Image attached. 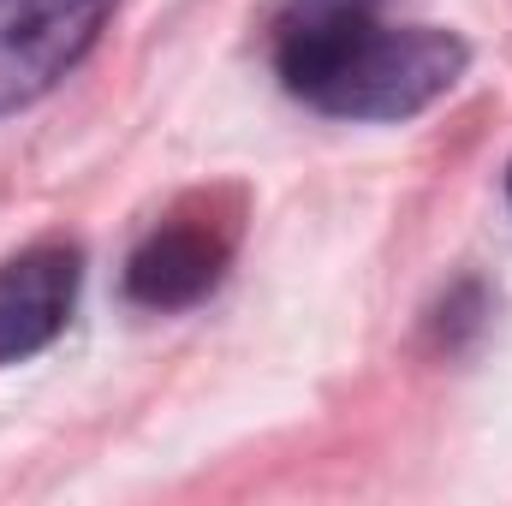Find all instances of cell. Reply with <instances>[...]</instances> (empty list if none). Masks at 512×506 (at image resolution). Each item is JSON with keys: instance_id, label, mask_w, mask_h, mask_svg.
<instances>
[{"instance_id": "6da1fadb", "label": "cell", "mask_w": 512, "mask_h": 506, "mask_svg": "<svg viewBox=\"0 0 512 506\" xmlns=\"http://www.w3.org/2000/svg\"><path fill=\"white\" fill-rule=\"evenodd\" d=\"M382 0H292L274 24L280 84L334 120H411L465 78V42L435 24H382Z\"/></svg>"}, {"instance_id": "7a4b0ae2", "label": "cell", "mask_w": 512, "mask_h": 506, "mask_svg": "<svg viewBox=\"0 0 512 506\" xmlns=\"http://www.w3.org/2000/svg\"><path fill=\"white\" fill-rule=\"evenodd\" d=\"M114 0H0V114L48 96L102 36Z\"/></svg>"}, {"instance_id": "3957f363", "label": "cell", "mask_w": 512, "mask_h": 506, "mask_svg": "<svg viewBox=\"0 0 512 506\" xmlns=\"http://www.w3.org/2000/svg\"><path fill=\"white\" fill-rule=\"evenodd\" d=\"M233 256V227L209 215H173L161 221L126 262V292L143 310H185L209 298L227 274Z\"/></svg>"}, {"instance_id": "277c9868", "label": "cell", "mask_w": 512, "mask_h": 506, "mask_svg": "<svg viewBox=\"0 0 512 506\" xmlns=\"http://www.w3.org/2000/svg\"><path fill=\"white\" fill-rule=\"evenodd\" d=\"M78 274L72 245H30L0 262V364H24L60 340L78 304Z\"/></svg>"}, {"instance_id": "5b68a950", "label": "cell", "mask_w": 512, "mask_h": 506, "mask_svg": "<svg viewBox=\"0 0 512 506\" xmlns=\"http://www.w3.org/2000/svg\"><path fill=\"white\" fill-rule=\"evenodd\" d=\"M507 191H512V173H507Z\"/></svg>"}]
</instances>
